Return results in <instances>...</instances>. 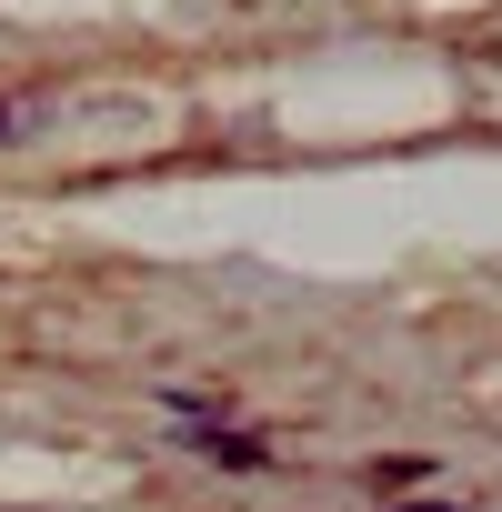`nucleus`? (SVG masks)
<instances>
[{
	"instance_id": "f257e3e1",
	"label": "nucleus",
	"mask_w": 502,
	"mask_h": 512,
	"mask_svg": "<svg viewBox=\"0 0 502 512\" xmlns=\"http://www.w3.org/2000/svg\"><path fill=\"white\" fill-rule=\"evenodd\" d=\"M191 432H201V462H221V472H272V452L251 432H231V422H191Z\"/></svg>"
},
{
	"instance_id": "f03ea898",
	"label": "nucleus",
	"mask_w": 502,
	"mask_h": 512,
	"mask_svg": "<svg viewBox=\"0 0 502 512\" xmlns=\"http://www.w3.org/2000/svg\"><path fill=\"white\" fill-rule=\"evenodd\" d=\"M11 131H21V111H11V101H0V141H11Z\"/></svg>"
}]
</instances>
